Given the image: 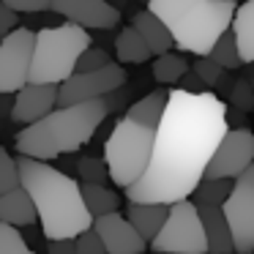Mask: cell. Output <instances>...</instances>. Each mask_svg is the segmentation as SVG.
<instances>
[{
  "label": "cell",
  "mask_w": 254,
  "mask_h": 254,
  "mask_svg": "<svg viewBox=\"0 0 254 254\" xmlns=\"http://www.w3.org/2000/svg\"><path fill=\"white\" fill-rule=\"evenodd\" d=\"M17 28H19V14H14L11 8H6L0 3V39H6V36L14 33Z\"/></svg>",
  "instance_id": "cell-34"
},
{
  "label": "cell",
  "mask_w": 254,
  "mask_h": 254,
  "mask_svg": "<svg viewBox=\"0 0 254 254\" xmlns=\"http://www.w3.org/2000/svg\"><path fill=\"white\" fill-rule=\"evenodd\" d=\"M36 221H39L36 208H33V202H30L28 191H25L22 186L0 197V224H8V227H33Z\"/></svg>",
  "instance_id": "cell-18"
},
{
  "label": "cell",
  "mask_w": 254,
  "mask_h": 254,
  "mask_svg": "<svg viewBox=\"0 0 254 254\" xmlns=\"http://www.w3.org/2000/svg\"><path fill=\"white\" fill-rule=\"evenodd\" d=\"M230 104H232V110L243 112V115L254 110V90H252V85H249L246 79H235V82H232Z\"/></svg>",
  "instance_id": "cell-31"
},
{
  "label": "cell",
  "mask_w": 254,
  "mask_h": 254,
  "mask_svg": "<svg viewBox=\"0 0 254 254\" xmlns=\"http://www.w3.org/2000/svg\"><path fill=\"white\" fill-rule=\"evenodd\" d=\"M50 11L82 30H112L121 22V11L107 0H52Z\"/></svg>",
  "instance_id": "cell-12"
},
{
  "label": "cell",
  "mask_w": 254,
  "mask_h": 254,
  "mask_svg": "<svg viewBox=\"0 0 254 254\" xmlns=\"http://www.w3.org/2000/svg\"><path fill=\"white\" fill-rule=\"evenodd\" d=\"M90 47V33L77 25H55L36 30L33 63H30V85H55L61 88L68 77H74L77 61Z\"/></svg>",
  "instance_id": "cell-5"
},
{
  "label": "cell",
  "mask_w": 254,
  "mask_h": 254,
  "mask_svg": "<svg viewBox=\"0 0 254 254\" xmlns=\"http://www.w3.org/2000/svg\"><path fill=\"white\" fill-rule=\"evenodd\" d=\"M126 85V68L121 63H110L107 68L93 74H74L58 88V107L85 104V101L107 99L118 88Z\"/></svg>",
  "instance_id": "cell-11"
},
{
  "label": "cell",
  "mask_w": 254,
  "mask_h": 254,
  "mask_svg": "<svg viewBox=\"0 0 254 254\" xmlns=\"http://www.w3.org/2000/svg\"><path fill=\"white\" fill-rule=\"evenodd\" d=\"M0 254H36L17 227L0 224Z\"/></svg>",
  "instance_id": "cell-29"
},
{
  "label": "cell",
  "mask_w": 254,
  "mask_h": 254,
  "mask_svg": "<svg viewBox=\"0 0 254 254\" xmlns=\"http://www.w3.org/2000/svg\"><path fill=\"white\" fill-rule=\"evenodd\" d=\"M74 252H77V254H107L104 252V243H101V238L96 235L93 227L85 230L82 235L74 238Z\"/></svg>",
  "instance_id": "cell-32"
},
{
  "label": "cell",
  "mask_w": 254,
  "mask_h": 254,
  "mask_svg": "<svg viewBox=\"0 0 254 254\" xmlns=\"http://www.w3.org/2000/svg\"><path fill=\"white\" fill-rule=\"evenodd\" d=\"M0 3L14 14H41L52 8V0H0Z\"/></svg>",
  "instance_id": "cell-33"
},
{
  "label": "cell",
  "mask_w": 254,
  "mask_h": 254,
  "mask_svg": "<svg viewBox=\"0 0 254 254\" xmlns=\"http://www.w3.org/2000/svg\"><path fill=\"white\" fill-rule=\"evenodd\" d=\"M110 63H112V58H110V52H107L104 47H93V44H90L88 50L79 55L74 74H93V71H101V68H107Z\"/></svg>",
  "instance_id": "cell-27"
},
{
  "label": "cell",
  "mask_w": 254,
  "mask_h": 254,
  "mask_svg": "<svg viewBox=\"0 0 254 254\" xmlns=\"http://www.w3.org/2000/svg\"><path fill=\"white\" fill-rule=\"evenodd\" d=\"M79 189H82L85 208H88V213L93 216V219L118 213V208H121V197H118L110 186H79Z\"/></svg>",
  "instance_id": "cell-21"
},
{
  "label": "cell",
  "mask_w": 254,
  "mask_h": 254,
  "mask_svg": "<svg viewBox=\"0 0 254 254\" xmlns=\"http://www.w3.org/2000/svg\"><path fill=\"white\" fill-rule=\"evenodd\" d=\"M107 3H110L112 8H118V11H121V6H123V3H126V0H107Z\"/></svg>",
  "instance_id": "cell-39"
},
{
  "label": "cell",
  "mask_w": 254,
  "mask_h": 254,
  "mask_svg": "<svg viewBox=\"0 0 254 254\" xmlns=\"http://www.w3.org/2000/svg\"><path fill=\"white\" fill-rule=\"evenodd\" d=\"M238 44V55L246 66H254V0H246L235 8V17L230 25Z\"/></svg>",
  "instance_id": "cell-20"
},
{
  "label": "cell",
  "mask_w": 254,
  "mask_h": 254,
  "mask_svg": "<svg viewBox=\"0 0 254 254\" xmlns=\"http://www.w3.org/2000/svg\"><path fill=\"white\" fill-rule=\"evenodd\" d=\"M199 219L205 227V241H208V254H235L232 232L227 227L221 208H199Z\"/></svg>",
  "instance_id": "cell-19"
},
{
  "label": "cell",
  "mask_w": 254,
  "mask_h": 254,
  "mask_svg": "<svg viewBox=\"0 0 254 254\" xmlns=\"http://www.w3.org/2000/svg\"><path fill=\"white\" fill-rule=\"evenodd\" d=\"M208 58L216 63L219 68H224V71H232V68L243 66L241 55H238V44H235V36H232V30H227L224 36H221L219 41L213 44V50L208 52Z\"/></svg>",
  "instance_id": "cell-25"
},
{
  "label": "cell",
  "mask_w": 254,
  "mask_h": 254,
  "mask_svg": "<svg viewBox=\"0 0 254 254\" xmlns=\"http://www.w3.org/2000/svg\"><path fill=\"white\" fill-rule=\"evenodd\" d=\"M77 175L79 186H107V181H110L104 159H96V156H85L77 161Z\"/></svg>",
  "instance_id": "cell-26"
},
{
  "label": "cell",
  "mask_w": 254,
  "mask_h": 254,
  "mask_svg": "<svg viewBox=\"0 0 254 254\" xmlns=\"http://www.w3.org/2000/svg\"><path fill=\"white\" fill-rule=\"evenodd\" d=\"M221 216L232 232L235 254H254V164L232 181V191L221 205Z\"/></svg>",
  "instance_id": "cell-8"
},
{
  "label": "cell",
  "mask_w": 254,
  "mask_h": 254,
  "mask_svg": "<svg viewBox=\"0 0 254 254\" xmlns=\"http://www.w3.org/2000/svg\"><path fill=\"white\" fill-rule=\"evenodd\" d=\"M115 55H118V61H121V63H134V66L153 58L134 28H123L121 33L115 36Z\"/></svg>",
  "instance_id": "cell-22"
},
{
  "label": "cell",
  "mask_w": 254,
  "mask_h": 254,
  "mask_svg": "<svg viewBox=\"0 0 254 254\" xmlns=\"http://www.w3.org/2000/svg\"><path fill=\"white\" fill-rule=\"evenodd\" d=\"M224 134L227 104L213 90H170L164 118L156 128L150 164L145 175L126 189L128 202L175 205L191 199Z\"/></svg>",
  "instance_id": "cell-1"
},
{
  "label": "cell",
  "mask_w": 254,
  "mask_h": 254,
  "mask_svg": "<svg viewBox=\"0 0 254 254\" xmlns=\"http://www.w3.org/2000/svg\"><path fill=\"white\" fill-rule=\"evenodd\" d=\"M219 3H238V0H219Z\"/></svg>",
  "instance_id": "cell-41"
},
{
  "label": "cell",
  "mask_w": 254,
  "mask_h": 254,
  "mask_svg": "<svg viewBox=\"0 0 254 254\" xmlns=\"http://www.w3.org/2000/svg\"><path fill=\"white\" fill-rule=\"evenodd\" d=\"M246 82L252 85V90H254V71H252V74H249V77H246Z\"/></svg>",
  "instance_id": "cell-40"
},
{
  "label": "cell",
  "mask_w": 254,
  "mask_h": 254,
  "mask_svg": "<svg viewBox=\"0 0 254 254\" xmlns=\"http://www.w3.org/2000/svg\"><path fill=\"white\" fill-rule=\"evenodd\" d=\"M167 213H170V205H159V202H128L126 205V213H123V216H126L128 224L139 232V238H142V241L150 246V241H153V238L159 235V230L164 227Z\"/></svg>",
  "instance_id": "cell-15"
},
{
  "label": "cell",
  "mask_w": 254,
  "mask_h": 254,
  "mask_svg": "<svg viewBox=\"0 0 254 254\" xmlns=\"http://www.w3.org/2000/svg\"><path fill=\"white\" fill-rule=\"evenodd\" d=\"M17 167L19 186L28 191L39 216L41 235L47 241H74L93 227V216L85 208L79 181L61 172L58 167L25 156H17Z\"/></svg>",
  "instance_id": "cell-2"
},
{
  "label": "cell",
  "mask_w": 254,
  "mask_h": 254,
  "mask_svg": "<svg viewBox=\"0 0 254 254\" xmlns=\"http://www.w3.org/2000/svg\"><path fill=\"white\" fill-rule=\"evenodd\" d=\"M167 99H170V90L156 88V90H150L148 96H142L139 101H134L123 118L131 121V123H137V126H145V128H150V131H156L159 123H161V118H164Z\"/></svg>",
  "instance_id": "cell-17"
},
{
  "label": "cell",
  "mask_w": 254,
  "mask_h": 254,
  "mask_svg": "<svg viewBox=\"0 0 254 254\" xmlns=\"http://www.w3.org/2000/svg\"><path fill=\"white\" fill-rule=\"evenodd\" d=\"M189 71V61L183 55H175V52H167V55L156 58L153 61V77L159 85H178L183 79V74Z\"/></svg>",
  "instance_id": "cell-23"
},
{
  "label": "cell",
  "mask_w": 254,
  "mask_h": 254,
  "mask_svg": "<svg viewBox=\"0 0 254 254\" xmlns=\"http://www.w3.org/2000/svg\"><path fill=\"white\" fill-rule=\"evenodd\" d=\"M191 71L197 74L199 82H202L208 90L219 88V82L224 79V74H227L224 68H219L213 61H210V58H197V61H194V66H191Z\"/></svg>",
  "instance_id": "cell-30"
},
{
  "label": "cell",
  "mask_w": 254,
  "mask_h": 254,
  "mask_svg": "<svg viewBox=\"0 0 254 254\" xmlns=\"http://www.w3.org/2000/svg\"><path fill=\"white\" fill-rule=\"evenodd\" d=\"M243 121H246V115L238 110H227V128H243Z\"/></svg>",
  "instance_id": "cell-38"
},
{
  "label": "cell",
  "mask_w": 254,
  "mask_h": 254,
  "mask_svg": "<svg viewBox=\"0 0 254 254\" xmlns=\"http://www.w3.org/2000/svg\"><path fill=\"white\" fill-rule=\"evenodd\" d=\"M142 3H145V6H148V3H150V0H142Z\"/></svg>",
  "instance_id": "cell-42"
},
{
  "label": "cell",
  "mask_w": 254,
  "mask_h": 254,
  "mask_svg": "<svg viewBox=\"0 0 254 254\" xmlns=\"http://www.w3.org/2000/svg\"><path fill=\"white\" fill-rule=\"evenodd\" d=\"M254 164V134L249 128H227L210 156L202 181H235Z\"/></svg>",
  "instance_id": "cell-10"
},
{
  "label": "cell",
  "mask_w": 254,
  "mask_h": 254,
  "mask_svg": "<svg viewBox=\"0 0 254 254\" xmlns=\"http://www.w3.org/2000/svg\"><path fill=\"white\" fill-rule=\"evenodd\" d=\"M178 90H186V93H208V88L199 82V77H197L194 71H186V74H183V79L178 82Z\"/></svg>",
  "instance_id": "cell-35"
},
{
  "label": "cell",
  "mask_w": 254,
  "mask_h": 254,
  "mask_svg": "<svg viewBox=\"0 0 254 254\" xmlns=\"http://www.w3.org/2000/svg\"><path fill=\"white\" fill-rule=\"evenodd\" d=\"M153 17L170 30L175 50L191 52L194 58H208L213 44L230 30L238 3L219 0H150L148 6Z\"/></svg>",
  "instance_id": "cell-4"
},
{
  "label": "cell",
  "mask_w": 254,
  "mask_h": 254,
  "mask_svg": "<svg viewBox=\"0 0 254 254\" xmlns=\"http://www.w3.org/2000/svg\"><path fill=\"white\" fill-rule=\"evenodd\" d=\"M232 191V181H202L191 194L197 208H221Z\"/></svg>",
  "instance_id": "cell-24"
},
{
  "label": "cell",
  "mask_w": 254,
  "mask_h": 254,
  "mask_svg": "<svg viewBox=\"0 0 254 254\" xmlns=\"http://www.w3.org/2000/svg\"><path fill=\"white\" fill-rule=\"evenodd\" d=\"M0 44H3V39H0Z\"/></svg>",
  "instance_id": "cell-43"
},
{
  "label": "cell",
  "mask_w": 254,
  "mask_h": 254,
  "mask_svg": "<svg viewBox=\"0 0 254 254\" xmlns=\"http://www.w3.org/2000/svg\"><path fill=\"white\" fill-rule=\"evenodd\" d=\"M126 101H128V88L123 85V88H118L115 93H110V96L104 99V104H107V112H118L123 104H126Z\"/></svg>",
  "instance_id": "cell-36"
},
{
  "label": "cell",
  "mask_w": 254,
  "mask_h": 254,
  "mask_svg": "<svg viewBox=\"0 0 254 254\" xmlns=\"http://www.w3.org/2000/svg\"><path fill=\"white\" fill-rule=\"evenodd\" d=\"M107 104L104 99L85 101V104H71V107H58L55 112L44 118V121L25 126L22 131L14 137L19 156L25 159H36L50 164L58 156H66L79 150L85 142L96 137L101 123L107 121Z\"/></svg>",
  "instance_id": "cell-3"
},
{
  "label": "cell",
  "mask_w": 254,
  "mask_h": 254,
  "mask_svg": "<svg viewBox=\"0 0 254 254\" xmlns=\"http://www.w3.org/2000/svg\"><path fill=\"white\" fill-rule=\"evenodd\" d=\"M58 110V88L55 85H25L11 101V121L19 126H33Z\"/></svg>",
  "instance_id": "cell-13"
},
{
  "label": "cell",
  "mask_w": 254,
  "mask_h": 254,
  "mask_svg": "<svg viewBox=\"0 0 254 254\" xmlns=\"http://www.w3.org/2000/svg\"><path fill=\"white\" fill-rule=\"evenodd\" d=\"M93 230L101 238L107 254H142L148 243L139 238V232L128 224V219L118 210V213L93 219Z\"/></svg>",
  "instance_id": "cell-14"
},
{
  "label": "cell",
  "mask_w": 254,
  "mask_h": 254,
  "mask_svg": "<svg viewBox=\"0 0 254 254\" xmlns=\"http://www.w3.org/2000/svg\"><path fill=\"white\" fill-rule=\"evenodd\" d=\"M36 30L17 28L0 44V96H14L28 85L30 63H33Z\"/></svg>",
  "instance_id": "cell-9"
},
{
  "label": "cell",
  "mask_w": 254,
  "mask_h": 254,
  "mask_svg": "<svg viewBox=\"0 0 254 254\" xmlns=\"http://www.w3.org/2000/svg\"><path fill=\"white\" fill-rule=\"evenodd\" d=\"M19 189V167H17V159L8 153L3 145H0V197L8 191Z\"/></svg>",
  "instance_id": "cell-28"
},
{
  "label": "cell",
  "mask_w": 254,
  "mask_h": 254,
  "mask_svg": "<svg viewBox=\"0 0 254 254\" xmlns=\"http://www.w3.org/2000/svg\"><path fill=\"white\" fill-rule=\"evenodd\" d=\"M153 254H208L205 227L199 219V208L191 199L170 205L164 227L150 241Z\"/></svg>",
  "instance_id": "cell-7"
},
{
  "label": "cell",
  "mask_w": 254,
  "mask_h": 254,
  "mask_svg": "<svg viewBox=\"0 0 254 254\" xmlns=\"http://www.w3.org/2000/svg\"><path fill=\"white\" fill-rule=\"evenodd\" d=\"M131 28L139 33V39L145 41V47L150 50V55H156V58L172 52V47H175V41H172L170 30L164 28V22H161L159 17H153L148 8H142V11L134 14Z\"/></svg>",
  "instance_id": "cell-16"
},
{
  "label": "cell",
  "mask_w": 254,
  "mask_h": 254,
  "mask_svg": "<svg viewBox=\"0 0 254 254\" xmlns=\"http://www.w3.org/2000/svg\"><path fill=\"white\" fill-rule=\"evenodd\" d=\"M47 254H77L74 241H47Z\"/></svg>",
  "instance_id": "cell-37"
},
{
  "label": "cell",
  "mask_w": 254,
  "mask_h": 254,
  "mask_svg": "<svg viewBox=\"0 0 254 254\" xmlns=\"http://www.w3.org/2000/svg\"><path fill=\"white\" fill-rule=\"evenodd\" d=\"M153 139L156 131H150V128L137 126L126 118L115 121L110 137L104 139V164L115 186L126 191L145 175L150 164V153H153Z\"/></svg>",
  "instance_id": "cell-6"
}]
</instances>
